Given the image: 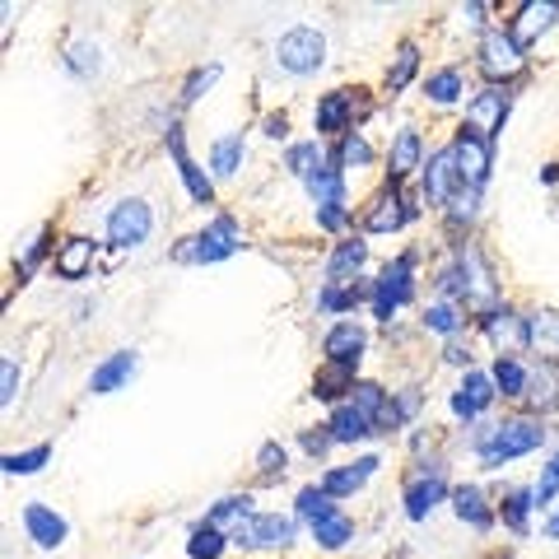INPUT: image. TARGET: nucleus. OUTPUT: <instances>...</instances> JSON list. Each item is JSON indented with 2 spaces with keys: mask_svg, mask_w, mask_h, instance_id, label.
Here are the masks:
<instances>
[{
  "mask_svg": "<svg viewBox=\"0 0 559 559\" xmlns=\"http://www.w3.org/2000/svg\"><path fill=\"white\" fill-rule=\"evenodd\" d=\"M364 349H369V331H364L359 322H336V326H326V336H322L326 364H341V369H359Z\"/></svg>",
  "mask_w": 559,
  "mask_h": 559,
  "instance_id": "18",
  "label": "nucleus"
},
{
  "mask_svg": "<svg viewBox=\"0 0 559 559\" xmlns=\"http://www.w3.org/2000/svg\"><path fill=\"white\" fill-rule=\"evenodd\" d=\"M168 154H173V164H178V178H182V187H187V197L197 201V205H210L215 201V178L191 159V150H187V135H182V127L173 121L168 127Z\"/></svg>",
  "mask_w": 559,
  "mask_h": 559,
  "instance_id": "16",
  "label": "nucleus"
},
{
  "mask_svg": "<svg viewBox=\"0 0 559 559\" xmlns=\"http://www.w3.org/2000/svg\"><path fill=\"white\" fill-rule=\"evenodd\" d=\"M308 532H312V540H318L322 550H345L349 540H355V518H349L341 503H331L322 518L308 522Z\"/></svg>",
  "mask_w": 559,
  "mask_h": 559,
  "instance_id": "26",
  "label": "nucleus"
},
{
  "mask_svg": "<svg viewBox=\"0 0 559 559\" xmlns=\"http://www.w3.org/2000/svg\"><path fill=\"white\" fill-rule=\"evenodd\" d=\"M355 369H341V364H322L318 378H312V396L326 401V406H341V401H349V392H355Z\"/></svg>",
  "mask_w": 559,
  "mask_h": 559,
  "instance_id": "32",
  "label": "nucleus"
},
{
  "mask_svg": "<svg viewBox=\"0 0 559 559\" xmlns=\"http://www.w3.org/2000/svg\"><path fill=\"white\" fill-rule=\"evenodd\" d=\"M61 61H66V70H70L75 80H94L98 70H103V47L90 43V38H75V43L66 47V57H61Z\"/></svg>",
  "mask_w": 559,
  "mask_h": 559,
  "instance_id": "41",
  "label": "nucleus"
},
{
  "mask_svg": "<svg viewBox=\"0 0 559 559\" xmlns=\"http://www.w3.org/2000/svg\"><path fill=\"white\" fill-rule=\"evenodd\" d=\"M415 266H419V257H415V252H401V257H392L388 266L378 271L373 299H369L378 322H392L396 308H406V304L415 299Z\"/></svg>",
  "mask_w": 559,
  "mask_h": 559,
  "instance_id": "4",
  "label": "nucleus"
},
{
  "mask_svg": "<svg viewBox=\"0 0 559 559\" xmlns=\"http://www.w3.org/2000/svg\"><path fill=\"white\" fill-rule=\"evenodd\" d=\"M229 546H234V536H224L219 527H210L205 518L187 532V559H224V550H229Z\"/></svg>",
  "mask_w": 559,
  "mask_h": 559,
  "instance_id": "37",
  "label": "nucleus"
},
{
  "mask_svg": "<svg viewBox=\"0 0 559 559\" xmlns=\"http://www.w3.org/2000/svg\"><path fill=\"white\" fill-rule=\"evenodd\" d=\"M308 187V197H312V210H326V205H349V197H345V168H336V164H322L312 178L304 182Z\"/></svg>",
  "mask_w": 559,
  "mask_h": 559,
  "instance_id": "29",
  "label": "nucleus"
},
{
  "mask_svg": "<svg viewBox=\"0 0 559 559\" xmlns=\"http://www.w3.org/2000/svg\"><path fill=\"white\" fill-rule=\"evenodd\" d=\"M522 401H532L536 415H550V411H559V364H555V359H546V364H540V369H532L527 396H522Z\"/></svg>",
  "mask_w": 559,
  "mask_h": 559,
  "instance_id": "34",
  "label": "nucleus"
},
{
  "mask_svg": "<svg viewBox=\"0 0 559 559\" xmlns=\"http://www.w3.org/2000/svg\"><path fill=\"white\" fill-rule=\"evenodd\" d=\"M433 289H439V299L462 304L466 312H476V318H485V312L499 308L495 271H489L480 242H471V238H462L457 248H452V257L439 266V280H433Z\"/></svg>",
  "mask_w": 559,
  "mask_h": 559,
  "instance_id": "1",
  "label": "nucleus"
},
{
  "mask_svg": "<svg viewBox=\"0 0 559 559\" xmlns=\"http://www.w3.org/2000/svg\"><path fill=\"white\" fill-rule=\"evenodd\" d=\"M448 495H452V485H448V466L439 457H433V462H415L406 485H401V503H406L411 522H425Z\"/></svg>",
  "mask_w": 559,
  "mask_h": 559,
  "instance_id": "6",
  "label": "nucleus"
},
{
  "mask_svg": "<svg viewBox=\"0 0 559 559\" xmlns=\"http://www.w3.org/2000/svg\"><path fill=\"white\" fill-rule=\"evenodd\" d=\"M499 401V388H495V378H489L485 369H466L462 373V382L452 388V396H448V406H452V415L457 419H466V425H476V419L495 406Z\"/></svg>",
  "mask_w": 559,
  "mask_h": 559,
  "instance_id": "14",
  "label": "nucleus"
},
{
  "mask_svg": "<svg viewBox=\"0 0 559 559\" xmlns=\"http://www.w3.org/2000/svg\"><path fill=\"white\" fill-rule=\"evenodd\" d=\"M364 261H369V242H364L359 234L341 238L336 248H331V257H326V285H349V280H359Z\"/></svg>",
  "mask_w": 559,
  "mask_h": 559,
  "instance_id": "24",
  "label": "nucleus"
},
{
  "mask_svg": "<svg viewBox=\"0 0 559 559\" xmlns=\"http://www.w3.org/2000/svg\"><path fill=\"white\" fill-rule=\"evenodd\" d=\"M234 252H242V229L234 215H215L201 234H191L173 248V257L187 261V266H215V261H229Z\"/></svg>",
  "mask_w": 559,
  "mask_h": 559,
  "instance_id": "3",
  "label": "nucleus"
},
{
  "mask_svg": "<svg viewBox=\"0 0 559 559\" xmlns=\"http://www.w3.org/2000/svg\"><path fill=\"white\" fill-rule=\"evenodd\" d=\"M415 70H419V43H401L396 47V57H392V66H388V90L392 94H401V90H406V84L415 80Z\"/></svg>",
  "mask_w": 559,
  "mask_h": 559,
  "instance_id": "44",
  "label": "nucleus"
},
{
  "mask_svg": "<svg viewBox=\"0 0 559 559\" xmlns=\"http://www.w3.org/2000/svg\"><path fill=\"white\" fill-rule=\"evenodd\" d=\"M532 489H536V509H550V503L559 499V448L550 452V462L540 466V480Z\"/></svg>",
  "mask_w": 559,
  "mask_h": 559,
  "instance_id": "48",
  "label": "nucleus"
},
{
  "mask_svg": "<svg viewBox=\"0 0 559 559\" xmlns=\"http://www.w3.org/2000/svg\"><path fill=\"white\" fill-rule=\"evenodd\" d=\"M275 66L285 70V75H318V70L326 66V38L312 24H299L289 33H280L275 43Z\"/></svg>",
  "mask_w": 559,
  "mask_h": 559,
  "instance_id": "8",
  "label": "nucleus"
},
{
  "mask_svg": "<svg viewBox=\"0 0 559 559\" xmlns=\"http://www.w3.org/2000/svg\"><path fill=\"white\" fill-rule=\"evenodd\" d=\"M462 94H466V80H462L457 66H443V70H433V75L425 80V98L439 103V108H452Z\"/></svg>",
  "mask_w": 559,
  "mask_h": 559,
  "instance_id": "40",
  "label": "nucleus"
},
{
  "mask_svg": "<svg viewBox=\"0 0 559 559\" xmlns=\"http://www.w3.org/2000/svg\"><path fill=\"white\" fill-rule=\"evenodd\" d=\"M489 378H495V388L503 401H522L527 396V382H532V369L522 364L518 355H499L495 369H489Z\"/></svg>",
  "mask_w": 559,
  "mask_h": 559,
  "instance_id": "33",
  "label": "nucleus"
},
{
  "mask_svg": "<svg viewBox=\"0 0 559 559\" xmlns=\"http://www.w3.org/2000/svg\"><path fill=\"white\" fill-rule=\"evenodd\" d=\"M378 466H382L378 457H355V462H345V466H326L318 485L341 503V499H349V495H359V489L378 476Z\"/></svg>",
  "mask_w": 559,
  "mask_h": 559,
  "instance_id": "21",
  "label": "nucleus"
},
{
  "mask_svg": "<svg viewBox=\"0 0 559 559\" xmlns=\"http://www.w3.org/2000/svg\"><path fill=\"white\" fill-rule=\"evenodd\" d=\"M47 257H57V242H51V224H47V229H38V238H33L28 248H24V257L14 261V275H20V285H24V280H28L33 271L43 266Z\"/></svg>",
  "mask_w": 559,
  "mask_h": 559,
  "instance_id": "46",
  "label": "nucleus"
},
{
  "mask_svg": "<svg viewBox=\"0 0 559 559\" xmlns=\"http://www.w3.org/2000/svg\"><path fill=\"white\" fill-rule=\"evenodd\" d=\"M550 429L540 415H509V419H485V425L471 433V452L480 457L485 471H503L518 457H532L536 448H546Z\"/></svg>",
  "mask_w": 559,
  "mask_h": 559,
  "instance_id": "2",
  "label": "nucleus"
},
{
  "mask_svg": "<svg viewBox=\"0 0 559 559\" xmlns=\"http://www.w3.org/2000/svg\"><path fill=\"white\" fill-rule=\"evenodd\" d=\"M448 150H452V164H457L462 187H466V191H485L489 168H495V140L462 121V127L452 131V145H448Z\"/></svg>",
  "mask_w": 559,
  "mask_h": 559,
  "instance_id": "5",
  "label": "nucleus"
},
{
  "mask_svg": "<svg viewBox=\"0 0 559 559\" xmlns=\"http://www.w3.org/2000/svg\"><path fill=\"white\" fill-rule=\"evenodd\" d=\"M415 415H419V392H415V388H401V392L388 396V406H382V415H378V433L406 429Z\"/></svg>",
  "mask_w": 559,
  "mask_h": 559,
  "instance_id": "38",
  "label": "nucleus"
},
{
  "mask_svg": "<svg viewBox=\"0 0 559 559\" xmlns=\"http://www.w3.org/2000/svg\"><path fill=\"white\" fill-rule=\"evenodd\" d=\"M448 503H452V513H457V522H466L471 532H489L499 522V509L489 503V495L480 485H452Z\"/></svg>",
  "mask_w": 559,
  "mask_h": 559,
  "instance_id": "20",
  "label": "nucleus"
},
{
  "mask_svg": "<svg viewBox=\"0 0 559 559\" xmlns=\"http://www.w3.org/2000/svg\"><path fill=\"white\" fill-rule=\"evenodd\" d=\"M326 429H331V439H336V443H359V439H369V433H378L373 419L364 415L355 401H341V406H331Z\"/></svg>",
  "mask_w": 559,
  "mask_h": 559,
  "instance_id": "27",
  "label": "nucleus"
},
{
  "mask_svg": "<svg viewBox=\"0 0 559 559\" xmlns=\"http://www.w3.org/2000/svg\"><path fill=\"white\" fill-rule=\"evenodd\" d=\"M47 462H51V443H38V448H24V452H5V457H0V471H5V476H38Z\"/></svg>",
  "mask_w": 559,
  "mask_h": 559,
  "instance_id": "43",
  "label": "nucleus"
},
{
  "mask_svg": "<svg viewBox=\"0 0 559 559\" xmlns=\"http://www.w3.org/2000/svg\"><path fill=\"white\" fill-rule=\"evenodd\" d=\"M476 66L489 84H509L522 66H527V47H522L509 28H485L476 43Z\"/></svg>",
  "mask_w": 559,
  "mask_h": 559,
  "instance_id": "7",
  "label": "nucleus"
},
{
  "mask_svg": "<svg viewBox=\"0 0 559 559\" xmlns=\"http://www.w3.org/2000/svg\"><path fill=\"white\" fill-rule=\"evenodd\" d=\"M154 234V210L150 201H140V197H127V201H117L108 210V242L121 252H131V248H145Z\"/></svg>",
  "mask_w": 559,
  "mask_h": 559,
  "instance_id": "10",
  "label": "nucleus"
},
{
  "mask_svg": "<svg viewBox=\"0 0 559 559\" xmlns=\"http://www.w3.org/2000/svg\"><path fill=\"white\" fill-rule=\"evenodd\" d=\"M20 522H24V536L38 550H61L66 540H70V522L57 509H51V503H43V499H28L24 509H20Z\"/></svg>",
  "mask_w": 559,
  "mask_h": 559,
  "instance_id": "15",
  "label": "nucleus"
},
{
  "mask_svg": "<svg viewBox=\"0 0 559 559\" xmlns=\"http://www.w3.org/2000/svg\"><path fill=\"white\" fill-rule=\"evenodd\" d=\"M224 75V70L219 66H197V70H191V75L182 80V103H187V108H191V103H197L205 90H215V80Z\"/></svg>",
  "mask_w": 559,
  "mask_h": 559,
  "instance_id": "49",
  "label": "nucleus"
},
{
  "mask_svg": "<svg viewBox=\"0 0 559 559\" xmlns=\"http://www.w3.org/2000/svg\"><path fill=\"white\" fill-rule=\"evenodd\" d=\"M299 448L308 452V457H326V452L336 448V439H331V429H326V425H312V429L299 433Z\"/></svg>",
  "mask_w": 559,
  "mask_h": 559,
  "instance_id": "51",
  "label": "nucleus"
},
{
  "mask_svg": "<svg viewBox=\"0 0 559 559\" xmlns=\"http://www.w3.org/2000/svg\"><path fill=\"white\" fill-rule=\"evenodd\" d=\"M261 131H266L271 140H285V135H289V117H285V112H271L266 121H261Z\"/></svg>",
  "mask_w": 559,
  "mask_h": 559,
  "instance_id": "53",
  "label": "nucleus"
},
{
  "mask_svg": "<svg viewBox=\"0 0 559 559\" xmlns=\"http://www.w3.org/2000/svg\"><path fill=\"white\" fill-rule=\"evenodd\" d=\"M252 513H257V509H252V495H224L219 503H210L205 522H210V527H219L224 536H234Z\"/></svg>",
  "mask_w": 559,
  "mask_h": 559,
  "instance_id": "35",
  "label": "nucleus"
},
{
  "mask_svg": "<svg viewBox=\"0 0 559 559\" xmlns=\"http://www.w3.org/2000/svg\"><path fill=\"white\" fill-rule=\"evenodd\" d=\"M546 540H559V509L546 518Z\"/></svg>",
  "mask_w": 559,
  "mask_h": 559,
  "instance_id": "54",
  "label": "nucleus"
},
{
  "mask_svg": "<svg viewBox=\"0 0 559 559\" xmlns=\"http://www.w3.org/2000/svg\"><path fill=\"white\" fill-rule=\"evenodd\" d=\"M419 215L415 197H406L401 187H382L378 197L364 205V234H396Z\"/></svg>",
  "mask_w": 559,
  "mask_h": 559,
  "instance_id": "12",
  "label": "nucleus"
},
{
  "mask_svg": "<svg viewBox=\"0 0 559 559\" xmlns=\"http://www.w3.org/2000/svg\"><path fill=\"white\" fill-rule=\"evenodd\" d=\"M425 331H433V336H462V326H466V308L462 304H452V299H433L429 308H425Z\"/></svg>",
  "mask_w": 559,
  "mask_h": 559,
  "instance_id": "36",
  "label": "nucleus"
},
{
  "mask_svg": "<svg viewBox=\"0 0 559 559\" xmlns=\"http://www.w3.org/2000/svg\"><path fill=\"white\" fill-rule=\"evenodd\" d=\"M331 164L336 168H369L373 164V145L359 131H345L336 140V150H331Z\"/></svg>",
  "mask_w": 559,
  "mask_h": 559,
  "instance_id": "42",
  "label": "nucleus"
},
{
  "mask_svg": "<svg viewBox=\"0 0 559 559\" xmlns=\"http://www.w3.org/2000/svg\"><path fill=\"white\" fill-rule=\"evenodd\" d=\"M257 471H261V480L285 476V471H289V448L280 443V439H266V443L257 448Z\"/></svg>",
  "mask_w": 559,
  "mask_h": 559,
  "instance_id": "47",
  "label": "nucleus"
},
{
  "mask_svg": "<svg viewBox=\"0 0 559 559\" xmlns=\"http://www.w3.org/2000/svg\"><path fill=\"white\" fill-rule=\"evenodd\" d=\"M326 159H331V154L318 145V140H294V145L285 150V168H289L299 182H308L312 173H318Z\"/></svg>",
  "mask_w": 559,
  "mask_h": 559,
  "instance_id": "39",
  "label": "nucleus"
},
{
  "mask_svg": "<svg viewBox=\"0 0 559 559\" xmlns=\"http://www.w3.org/2000/svg\"><path fill=\"white\" fill-rule=\"evenodd\" d=\"M419 168H425V140H419L415 127H401L388 150V187H401L406 178H415Z\"/></svg>",
  "mask_w": 559,
  "mask_h": 559,
  "instance_id": "19",
  "label": "nucleus"
},
{
  "mask_svg": "<svg viewBox=\"0 0 559 559\" xmlns=\"http://www.w3.org/2000/svg\"><path fill=\"white\" fill-rule=\"evenodd\" d=\"M364 299H373V280L369 285H322L318 289V312H326V318H341V312H355Z\"/></svg>",
  "mask_w": 559,
  "mask_h": 559,
  "instance_id": "31",
  "label": "nucleus"
},
{
  "mask_svg": "<svg viewBox=\"0 0 559 559\" xmlns=\"http://www.w3.org/2000/svg\"><path fill=\"white\" fill-rule=\"evenodd\" d=\"M20 401V364H14V355L0 359V406H14Z\"/></svg>",
  "mask_w": 559,
  "mask_h": 559,
  "instance_id": "50",
  "label": "nucleus"
},
{
  "mask_svg": "<svg viewBox=\"0 0 559 559\" xmlns=\"http://www.w3.org/2000/svg\"><path fill=\"white\" fill-rule=\"evenodd\" d=\"M509 112H513L509 84H489V90H480L466 103V127H476V131H485L489 140H495L503 131V121H509Z\"/></svg>",
  "mask_w": 559,
  "mask_h": 559,
  "instance_id": "17",
  "label": "nucleus"
},
{
  "mask_svg": "<svg viewBox=\"0 0 559 559\" xmlns=\"http://www.w3.org/2000/svg\"><path fill=\"white\" fill-rule=\"evenodd\" d=\"M443 359H448V364H457V369H471V345H462L457 336H452L448 349H443Z\"/></svg>",
  "mask_w": 559,
  "mask_h": 559,
  "instance_id": "52",
  "label": "nucleus"
},
{
  "mask_svg": "<svg viewBox=\"0 0 559 559\" xmlns=\"http://www.w3.org/2000/svg\"><path fill=\"white\" fill-rule=\"evenodd\" d=\"M462 178H457V164H452V150L443 145V150H433L429 159H425V168H419V197H425V205L429 210H448L452 201L462 197Z\"/></svg>",
  "mask_w": 559,
  "mask_h": 559,
  "instance_id": "11",
  "label": "nucleus"
},
{
  "mask_svg": "<svg viewBox=\"0 0 559 559\" xmlns=\"http://www.w3.org/2000/svg\"><path fill=\"white\" fill-rule=\"evenodd\" d=\"M499 522L509 527L513 536H532V513H536V489L532 485H513L499 495Z\"/></svg>",
  "mask_w": 559,
  "mask_h": 559,
  "instance_id": "23",
  "label": "nucleus"
},
{
  "mask_svg": "<svg viewBox=\"0 0 559 559\" xmlns=\"http://www.w3.org/2000/svg\"><path fill=\"white\" fill-rule=\"evenodd\" d=\"M480 331H485V341L495 345L499 355H527V349H532V322L522 318V312H513V308L485 312Z\"/></svg>",
  "mask_w": 559,
  "mask_h": 559,
  "instance_id": "13",
  "label": "nucleus"
},
{
  "mask_svg": "<svg viewBox=\"0 0 559 559\" xmlns=\"http://www.w3.org/2000/svg\"><path fill=\"white\" fill-rule=\"evenodd\" d=\"M135 373H140V355H135V349H112V355L90 373V392L94 396H112V392L127 388Z\"/></svg>",
  "mask_w": 559,
  "mask_h": 559,
  "instance_id": "22",
  "label": "nucleus"
},
{
  "mask_svg": "<svg viewBox=\"0 0 559 559\" xmlns=\"http://www.w3.org/2000/svg\"><path fill=\"white\" fill-rule=\"evenodd\" d=\"M555 20H559V5H550V0H546V5H540V0H527V5H518V20L509 24V33L522 47H532L536 33H546Z\"/></svg>",
  "mask_w": 559,
  "mask_h": 559,
  "instance_id": "30",
  "label": "nucleus"
},
{
  "mask_svg": "<svg viewBox=\"0 0 559 559\" xmlns=\"http://www.w3.org/2000/svg\"><path fill=\"white\" fill-rule=\"evenodd\" d=\"M94 261H98V242L94 238H66L57 257H51V271H57L61 280H84L94 271Z\"/></svg>",
  "mask_w": 559,
  "mask_h": 559,
  "instance_id": "25",
  "label": "nucleus"
},
{
  "mask_svg": "<svg viewBox=\"0 0 559 559\" xmlns=\"http://www.w3.org/2000/svg\"><path fill=\"white\" fill-rule=\"evenodd\" d=\"M299 540V518L294 513H252L234 532L238 550H289Z\"/></svg>",
  "mask_w": 559,
  "mask_h": 559,
  "instance_id": "9",
  "label": "nucleus"
},
{
  "mask_svg": "<svg viewBox=\"0 0 559 559\" xmlns=\"http://www.w3.org/2000/svg\"><path fill=\"white\" fill-rule=\"evenodd\" d=\"M532 349L559 364V312H532Z\"/></svg>",
  "mask_w": 559,
  "mask_h": 559,
  "instance_id": "45",
  "label": "nucleus"
},
{
  "mask_svg": "<svg viewBox=\"0 0 559 559\" xmlns=\"http://www.w3.org/2000/svg\"><path fill=\"white\" fill-rule=\"evenodd\" d=\"M242 159H248V135L242 131H229V135H219L215 145H210V178H238V168Z\"/></svg>",
  "mask_w": 559,
  "mask_h": 559,
  "instance_id": "28",
  "label": "nucleus"
}]
</instances>
